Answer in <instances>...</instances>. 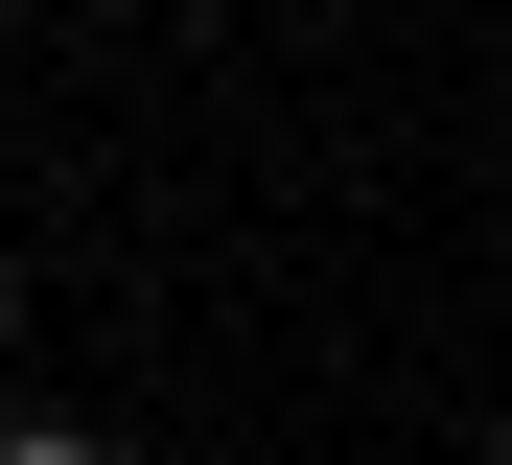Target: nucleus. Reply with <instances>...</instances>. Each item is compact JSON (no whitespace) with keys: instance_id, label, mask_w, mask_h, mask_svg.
I'll use <instances>...</instances> for the list:
<instances>
[{"instance_id":"1","label":"nucleus","mask_w":512,"mask_h":465,"mask_svg":"<svg viewBox=\"0 0 512 465\" xmlns=\"http://www.w3.org/2000/svg\"><path fill=\"white\" fill-rule=\"evenodd\" d=\"M0 465H117V442H70V419H0Z\"/></svg>"},{"instance_id":"3","label":"nucleus","mask_w":512,"mask_h":465,"mask_svg":"<svg viewBox=\"0 0 512 465\" xmlns=\"http://www.w3.org/2000/svg\"><path fill=\"white\" fill-rule=\"evenodd\" d=\"M163 24H187V0H163Z\"/></svg>"},{"instance_id":"2","label":"nucleus","mask_w":512,"mask_h":465,"mask_svg":"<svg viewBox=\"0 0 512 465\" xmlns=\"http://www.w3.org/2000/svg\"><path fill=\"white\" fill-rule=\"evenodd\" d=\"M0 349H24V256H0Z\"/></svg>"}]
</instances>
